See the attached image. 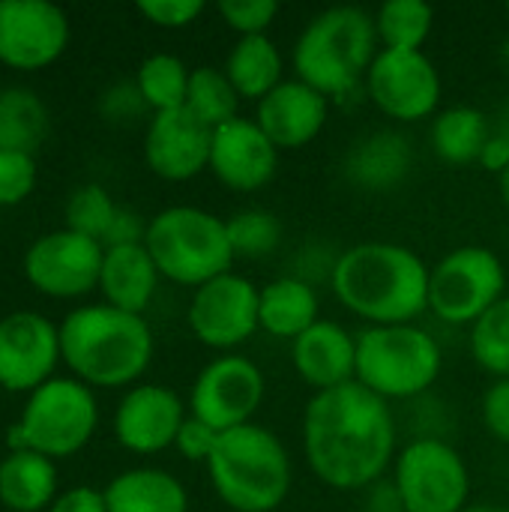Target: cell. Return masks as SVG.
<instances>
[{"mask_svg":"<svg viewBox=\"0 0 509 512\" xmlns=\"http://www.w3.org/2000/svg\"><path fill=\"white\" fill-rule=\"evenodd\" d=\"M300 432L309 471L336 492L372 489L396 462V420L390 402L357 381L312 393Z\"/></svg>","mask_w":509,"mask_h":512,"instance_id":"1","label":"cell"},{"mask_svg":"<svg viewBox=\"0 0 509 512\" xmlns=\"http://www.w3.org/2000/svg\"><path fill=\"white\" fill-rule=\"evenodd\" d=\"M429 264L408 246L366 240L336 255L330 288L369 327L414 324L429 312Z\"/></svg>","mask_w":509,"mask_h":512,"instance_id":"2","label":"cell"},{"mask_svg":"<svg viewBox=\"0 0 509 512\" xmlns=\"http://www.w3.org/2000/svg\"><path fill=\"white\" fill-rule=\"evenodd\" d=\"M60 354L90 390L135 387L153 360V330L144 315L108 303L78 306L60 321Z\"/></svg>","mask_w":509,"mask_h":512,"instance_id":"3","label":"cell"},{"mask_svg":"<svg viewBox=\"0 0 509 512\" xmlns=\"http://www.w3.org/2000/svg\"><path fill=\"white\" fill-rule=\"evenodd\" d=\"M381 42L375 15L360 6H330L297 36L291 51L294 78L306 81L330 102L354 96L378 57Z\"/></svg>","mask_w":509,"mask_h":512,"instance_id":"4","label":"cell"},{"mask_svg":"<svg viewBox=\"0 0 509 512\" xmlns=\"http://www.w3.org/2000/svg\"><path fill=\"white\" fill-rule=\"evenodd\" d=\"M204 468L216 498L234 512H276L294 483L282 438L261 423L222 432Z\"/></svg>","mask_w":509,"mask_h":512,"instance_id":"5","label":"cell"},{"mask_svg":"<svg viewBox=\"0 0 509 512\" xmlns=\"http://www.w3.org/2000/svg\"><path fill=\"white\" fill-rule=\"evenodd\" d=\"M144 246L162 279L192 291L222 273H231L237 261L225 219L192 204L159 210L147 222Z\"/></svg>","mask_w":509,"mask_h":512,"instance_id":"6","label":"cell"},{"mask_svg":"<svg viewBox=\"0 0 509 512\" xmlns=\"http://www.w3.org/2000/svg\"><path fill=\"white\" fill-rule=\"evenodd\" d=\"M441 369V345L417 324L366 327L357 333V384L384 402H402L429 393Z\"/></svg>","mask_w":509,"mask_h":512,"instance_id":"7","label":"cell"},{"mask_svg":"<svg viewBox=\"0 0 509 512\" xmlns=\"http://www.w3.org/2000/svg\"><path fill=\"white\" fill-rule=\"evenodd\" d=\"M99 426V405L78 378H51L27 396V405L6 429L9 450H33L48 459H69L81 453Z\"/></svg>","mask_w":509,"mask_h":512,"instance_id":"8","label":"cell"},{"mask_svg":"<svg viewBox=\"0 0 509 512\" xmlns=\"http://www.w3.org/2000/svg\"><path fill=\"white\" fill-rule=\"evenodd\" d=\"M507 297V267L486 246H459L429 270V312L453 327H474Z\"/></svg>","mask_w":509,"mask_h":512,"instance_id":"9","label":"cell"},{"mask_svg":"<svg viewBox=\"0 0 509 512\" xmlns=\"http://www.w3.org/2000/svg\"><path fill=\"white\" fill-rule=\"evenodd\" d=\"M390 480L405 512H462L471 504V471L462 453L435 435L405 444Z\"/></svg>","mask_w":509,"mask_h":512,"instance_id":"10","label":"cell"},{"mask_svg":"<svg viewBox=\"0 0 509 512\" xmlns=\"http://www.w3.org/2000/svg\"><path fill=\"white\" fill-rule=\"evenodd\" d=\"M267 381L255 360L243 354H222L210 360L189 390V414L210 423L216 432H231L252 423L264 405Z\"/></svg>","mask_w":509,"mask_h":512,"instance_id":"11","label":"cell"},{"mask_svg":"<svg viewBox=\"0 0 509 512\" xmlns=\"http://www.w3.org/2000/svg\"><path fill=\"white\" fill-rule=\"evenodd\" d=\"M363 87L372 105L396 123L426 120L441 105V72L426 51L381 48Z\"/></svg>","mask_w":509,"mask_h":512,"instance_id":"12","label":"cell"},{"mask_svg":"<svg viewBox=\"0 0 509 512\" xmlns=\"http://www.w3.org/2000/svg\"><path fill=\"white\" fill-rule=\"evenodd\" d=\"M105 246L69 228L42 234L24 252V279L51 300H75L99 291Z\"/></svg>","mask_w":509,"mask_h":512,"instance_id":"13","label":"cell"},{"mask_svg":"<svg viewBox=\"0 0 509 512\" xmlns=\"http://www.w3.org/2000/svg\"><path fill=\"white\" fill-rule=\"evenodd\" d=\"M258 291L252 279L234 270L195 288L186 309L192 336L213 351L234 354V348L246 345L261 330Z\"/></svg>","mask_w":509,"mask_h":512,"instance_id":"14","label":"cell"},{"mask_svg":"<svg viewBox=\"0 0 509 512\" xmlns=\"http://www.w3.org/2000/svg\"><path fill=\"white\" fill-rule=\"evenodd\" d=\"M69 45V15L48 0H0V63L18 72L51 66Z\"/></svg>","mask_w":509,"mask_h":512,"instance_id":"15","label":"cell"},{"mask_svg":"<svg viewBox=\"0 0 509 512\" xmlns=\"http://www.w3.org/2000/svg\"><path fill=\"white\" fill-rule=\"evenodd\" d=\"M60 354V324L21 309L0 318V387L6 393H33L54 378Z\"/></svg>","mask_w":509,"mask_h":512,"instance_id":"16","label":"cell"},{"mask_svg":"<svg viewBox=\"0 0 509 512\" xmlns=\"http://www.w3.org/2000/svg\"><path fill=\"white\" fill-rule=\"evenodd\" d=\"M189 405L162 384H135L123 393L114 411V438L123 450L153 456L174 447Z\"/></svg>","mask_w":509,"mask_h":512,"instance_id":"17","label":"cell"},{"mask_svg":"<svg viewBox=\"0 0 509 512\" xmlns=\"http://www.w3.org/2000/svg\"><path fill=\"white\" fill-rule=\"evenodd\" d=\"M279 168V147L264 135L255 117H234L213 129L207 171L231 192L264 189Z\"/></svg>","mask_w":509,"mask_h":512,"instance_id":"18","label":"cell"},{"mask_svg":"<svg viewBox=\"0 0 509 512\" xmlns=\"http://www.w3.org/2000/svg\"><path fill=\"white\" fill-rule=\"evenodd\" d=\"M210 144L213 129L204 126L195 114L186 108L153 114L144 132V162L147 168L168 180V183H186L207 171L210 165Z\"/></svg>","mask_w":509,"mask_h":512,"instance_id":"19","label":"cell"},{"mask_svg":"<svg viewBox=\"0 0 509 512\" xmlns=\"http://www.w3.org/2000/svg\"><path fill=\"white\" fill-rule=\"evenodd\" d=\"M330 117V99L300 78H285L261 102H255V123L282 150H303L312 144Z\"/></svg>","mask_w":509,"mask_h":512,"instance_id":"20","label":"cell"},{"mask_svg":"<svg viewBox=\"0 0 509 512\" xmlns=\"http://www.w3.org/2000/svg\"><path fill=\"white\" fill-rule=\"evenodd\" d=\"M291 363L312 393H327L357 381V336L339 321H315L291 342Z\"/></svg>","mask_w":509,"mask_h":512,"instance_id":"21","label":"cell"},{"mask_svg":"<svg viewBox=\"0 0 509 512\" xmlns=\"http://www.w3.org/2000/svg\"><path fill=\"white\" fill-rule=\"evenodd\" d=\"M414 165L411 141L396 129H378L354 141L345 156V177L366 192L396 189Z\"/></svg>","mask_w":509,"mask_h":512,"instance_id":"22","label":"cell"},{"mask_svg":"<svg viewBox=\"0 0 509 512\" xmlns=\"http://www.w3.org/2000/svg\"><path fill=\"white\" fill-rule=\"evenodd\" d=\"M159 279L162 276L144 243L117 246V249H105L102 273H99V294H102V303L114 309L144 315L156 297Z\"/></svg>","mask_w":509,"mask_h":512,"instance_id":"23","label":"cell"},{"mask_svg":"<svg viewBox=\"0 0 509 512\" xmlns=\"http://www.w3.org/2000/svg\"><path fill=\"white\" fill-rule=\"evenodd\" d=\"M318 309L321 303L315 285L300 276H279L258 291V324L273 339L294 342L315 321H321Z\"/></svg>","mask_w":509,"mask_h":512,"instance_id":"24","label":"cell"},{"mask_svg":"<svg viewBox=\"0 0 509 512\" xmlns=\"http://www.w3.org/2000/svg\"><path fill=\"white\" fill-rule=\"evenodd\" d=\"M108 512H189L186 486L162 468H129L105 489Z\"/></svg>","mask_w":509,"mask_h":512,"instance_id":"25","label":"cell"},{"mask_svg":"<svg viewBox=\"0 0 509 512\" xmlns=\"http://www.w3.org/2000/svg\"><path fill=\"white\" fill-rule=\"evenodd\" d=\"M54 459L33 450H9L0 462V504L12 512H48L57 501Z\"/></svg>","mask_w":509,"mask_h":512,"instance_id":"26","label":"cell"},{"mask_svg":"<svg viewBox=\"0 0 509 512\" xmlns=\"http://www.w3.org/2000/svg\"><path fill=\"white\" fill-rule=\"evenodd\" d=\"M225 75L231 78L240 99L261 102L285 78V57L270 36H240L225 60Z\"/></svg>","mask_w":509,"mask_h":512,"instance_id":"27","label":"cell"},{"mask_svg":"<svg viewBox=\"0 0 509 512\" xmlns=\"http://www.w3.org/2000/svg\"><path fill=\"white\" fill-rule=\"evenodd\" d=\"M489 117L474 105H453L435 114L432 120V147L450 165L480 162L486 141L492 138Z\"/></svg>","mask_w":509,"mask_h":512,"instance_id":"28","label":"cell"},{"mask_svg":"<svg viewBox=\"0 0 509 512\" xmlns=\"http://www.w3.org/2000/svg\"><path fill=\"white\" fill-rule=\"evenodd\" d=\"M48 138V108L30 87L0 90V150L36 156Z\"/></svg>","mask_w":509,"mask_h":512,"instance_id":"29","label":"cell"},{"mask_svg":"<svg viewBox=\"0 0 509 512\" xmlns=\"http://www.w3.org/2000/svg\"><path fill=\"white\" fill-rule=\"evenodd\" d=\"M189 75H192V69L177 54L159 51V54H150L141 60V66L135 72V87L153 114L177 111L186 105Z\"/></svg>","mask_w":509,"mask_h":512,"instance_id":"30","label":"cell"},{"mask_svg":"<svg viewBox=\"0 0 509 512\" xmlns=\"http://www.w3.org/2000/svg\"><path fill=\"white\" fill-rule=\"evenodd\" d=\"M375 30L381 48L423 51L435 30V9L423 0H387L375 12Z\"/></svg>","mask_w":509,"mask_h":512,"instance_id":"31","label":"cell"},{"mask_svg":"<svg viewBox=\"0 0 509 512\" xmlns=\"http://www.w3.org/2000/svg\"><path fill=\"white\" fill-rule=\"evenodd\" d=\"M240 93L234 90L231 78L219 66H195L189 75V93H186V111L195 114L204 126L219 129L240 117Z\"/></svg>","mask_w":509,"mask_h":512,"instance_id":"32","label":"cell"},{"mask_svg":"<svg viewBox=\"0 0 509 512\" xmlns=\"http://www.w3.org/2000/svg\"><path fill=\"white\" fill-rule=\"evenodd\" d=\"M468 345L483 372L495 375V381H509V294L471 327Z\"/></svg>","mask_w":509,"mask_h":512,"instance_id":"33","label":"cell"},{"mask_svg":"<svg viewBox=\"0 0 509 512\" xmlns=\"http://www.w3.org/2000/svg\"><path fill=\"white\" fill-rule=\"evenodd\" d=\"M117 210H120V204L105 192V186L84 183L66 201V225L63 228L102 243L111 222H114V216H117Z\"/></svg>","mask_w":509,"mask_h":512,"instance_id":"34","label":"cell"},{"mask_svg":"<svg viewBox=\"0 0 509 512\" xmlns=\"http://www.w3.org/2000/svg\"><path fill=\"white\" fill-rule=\"evenodd\" d=\"M234 258H261L282 243V222L261 207H249L225 219Z\"/></svg>","mask_w":509,"mask_h":512,"instance_id":"35","label":"cell"},{"mask_svg":"<svg viewBox=\"0 0 509 512\" xmlns=\"http://www.w3.org/2000/svg\"><path fill=\"white\" fill-rule=\"evenodd\" d=\"M39 165L36 156L18 150H0V207H15L27 201L36 189Z\"/></svg>","mask_w":509,"mask_h":512,"instance_id":"36","label":"cell"},{"mask_svg":"<svg viewBox=\"0 0 509 512\" xmlns=\"http://www.w3.org/2000/svg\"><path fill=\"white\" fill-rule=\"evenodd\" d=\"M222 21L240 36H267L270 24L279 15L276 0H222L219 3Z\"/></svg>","mask_w":509,"mask_h":512,"instance_id":"37","label":"cell"},{"mask_svg":"<svg viewBox=\"0 0 509 512\" xmlns=\"http://www.w3.org/2000/svg\"><path fill=\"white\" fill-rule=\"evenodd\" d=\"M135 9H138L141 18H147L156 27L183 30V27H189V24H195L201 18L204 3L201 0H141Z\"/></svg>","mask_w":509,"mask_h":512,"instance_id":"38","label":"cell"},{"mask_svg":"<svg viewBox=\"0 0 509 512\" xmlns=\"http://www.w3.org/2000/svg\"><path fill=\"white\" fill-rule=\"evenodd\" d=\"M219 435L210 423L198 420V417H186V423L180 426L177 432V441H174V450L186 459V462H198V465H207L216 444H219Z\"/></svg>","mask_w":509,"mask_h":512,"instance_id":"39","label":"cell"},{"mask_svg":"<svg viewBox=\"0 0 509 512\" xmlns=\"http://www.w3.org/2000/svg\"><path fill=\"white\" fill-rule=\"evenodd\" d=\"M480 417L486 432L509 447V381H495L480 402Z\"/></svg>","mask_w":509,"mask_h":512,"instance_id":"40","label":"cell"},{"mask_svg":"<svg viewBox=\"0 0 509 512\" xmlns=\"http://www.w3.org/2000/svg\"><path fill=\"white\" fill-rule=\"evenodd\" d=\"M144 237H147V222L141 219V213H135L129 207H120L111 228H108V234H105V240H102V246L105 249L138 246V243H144Z\"/></svg>","mask_w":509,"mask_h":512,"instance_id":"41","label":"cell"},{"mask_svg":"<svg viewBox=\"0 0 509 512\" xmlns=\"http://www.w3.org/2000/svg\"><path fill=\"white\" fill-rule=\"evenodd\" d=\"M48 512H108L105 495L90 486H75L57 495V501L48 507Z\"/></svg>","mask_w":509,"mask_h":512,"instance_id":"42","label":"cell"},{"mask_svg":"<svg viewBox=\"0 0 509 512\" xmlns=\"http://www.w3.org/2000/svg\"><path fill=\"white\" fill-rule=\"evenodd\" d=\"M480 165L501 177L509 168V138H504L501 132H492V138L486 141V147L480 153Z\"/></svg>","mask_w":509,"mask_h":512,"instance_id":"43","label":"cell"},{"mask_svg":"<svg viewBox=\"0 0 509 512\" xmlns=\"http://www.w3.org/2000/svg\"><path fill=\"white\" fill-rule=\"evenodd\" d=\"M108 105H111V114H114V117H120V114H135V111L147 108L144 99H141V93H138V87H135V81H132V84L114 87V90L108 93Z\"/></svg>","mask_w":509,"mask_h":512,"instance_id":"44","label":"cell"},{"mask_svg":"<svg viewBox=\"0 0 509 512\" xmlns=\"http://www.w3.org/2000/svg\"><path fill=\"white\" fill-rule=\"evenodd\" d=\"M369 512H405L402 510V501H399V492L393 486V480L384 486V483H375L372 486V507Z\"/></svg>","mask_w":509,"mask_h":512,"instance_id":"45","label":"cell"},{"mask_svg":"<svg viewBox=\"0 0 509 512\" xmlns=\"http://www.w3.org/2000/svg\"><path fill=\"white\" fill-rule=\"evenodd\" d=\"M462 512H509V507H501V504H468Z\"/></svg>","mask_w":509,"mask_h":512,"instance_id":"46","label":"cell"},{"mask_svg":"<svg viewBox=\"0 0 509 512\" xmlns=\"http://www.w3.org/2000/svg\"><path fill=\"white\" fill-rule=\"evenodd\" d=\"M498 189H501V201H504V207L509 210V168L498 177Z\"/></svg>","mask_w":509,"mask_h":512,"instance_id":"47","label":"cell"},{"mask_svg":"<svg viewBox=\"0 0 509 512\" xmlns=\"http://www.w3.org/2000/svg\"><path fill=\"white\" fill-rule=\"evenodd\" d=\"M495 132H501L504 138H509V105L501 111V120H498V129Z\"/></svg>","mask_w":509,"mask_h":512,"instance_id":"48","label":"cell"},{"mask_svg":"<svg viewBox=\"0 0 509 512\" xmlns=\"http://www.w3.org/2000/svg\"><path fill=\"white\" fill-rule=\"evenodd\" d=\"M501 60H504V66L509 69V39L501 45Z\"/></svg>","mask_w":509,"mask_h":512,"instance_id":"49","label":"cell"},{"mask_svg":"<svg viewBox=\"0 0 509 512\" xmlns=\"http://www.w3.org/2000/svg\"><path fill=\"white\" fill-rule=\"evenodd\" d=\"M507 18H509V3H507Z\"/></svg>","mask_w":509,"mask_h":512,"instance_id":"50","label":"cell"}]
</instances>
